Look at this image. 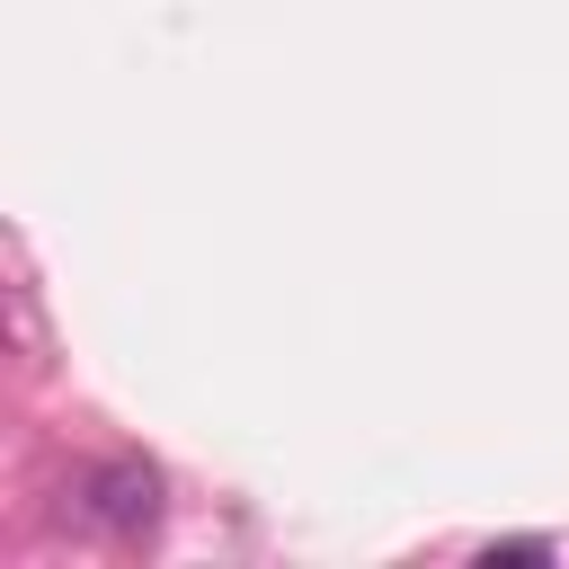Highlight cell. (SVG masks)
<instances>
[{"instance_id":"1","label":"cell","mask_w":569,"mask_h":569,"mask_svg":"<svg viewBox=\"0 0 569 569\" xmlns=\"http://www.w3.org/2000/svg\"><path fill=\"white\" fill-rule=\"evenodd\" d=\"M89 516L107 533H151L160 525V471L151 462H98L89 471Z\"/></svg>"},{"instance_id":"2","label":"cell","mask_w":569,"mask_h":569,"mask_svg":"<svg viewBox=\"0 0 569 569\" xmlns=\"http://www.w3.org/2000/svg\"><path fill=\"white\" fill-rule=\"evenodd\" d=\"M516 560H551V542H489L480 569H516Z\"/></svg>"}]
</instances>
